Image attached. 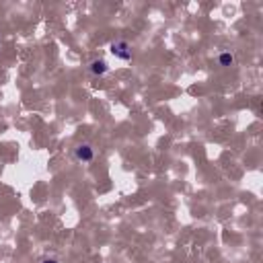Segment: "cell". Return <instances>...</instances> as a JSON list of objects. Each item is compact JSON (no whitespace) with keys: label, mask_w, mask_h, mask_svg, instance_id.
<instances>
[{"label":"cell","mask_w":263,"mask_h":263,"mask_svg":"<svg viewBox=\"0 0 263 263\" xmlns=\"http://www.w3.org/2000/svg\"><path fill=\"white\" fill-rule=\"evenodd\" d=\"M109 51L117 58V60H123V62H129L132 60V47L125 39H117L109 45Z\"/></svg>","instance_id":"1"},{"label":"cell","mask_w":263,"mask_h":263,"mask_svg":"<svg viewBox=\"0 0 263 263\" xmlns=\"http://www.w3.org/2000/svg\"><path fill=\"white\" fill-rule=\"evenodd\" d=\"M74 158H76L78 162H92V160H95V148H92L88 142L76 144V146H74Z\"/></svg>","instance_id":"2"},{"label":"cell","mask_w":263,"mask_h":263,"mask_svg":"<svg viewBox=\"0 0 263 263\" xmlns=\"http://www.w3.org/2000/svg\"><path fill=\"white\" fill-rule=\"evenodd\" d=\"M88 72L95 74V76H103V74L109 72V66H107L105 60H92V62L88 64Z\"/></svg>","instance_id":"3"},{"label":"cell","mask_w":263,"mask_h":263,"mask_svg":"<svg viewBox=\"0 0 263 263\" xmlns=\"http://www.w3.org/2000/svg\"><path fill=\"white\" fill-rule=\"evenodd\" d=\"M220 64L222 66H232V62H234V55L232 53H220Z\"/></svg>","instance_id":"4"},{"label":"cell","mask_w":263,"mask_h":263,"mask_svg":"<svg viewBox=\"0 0 263 263\" xmlns=\"http://www.w3.org/2000/svg\"><path fill=\"white\" fill-rule=\"evenodd\" d=\"M41 263H60L58 259H51V257H45V259H41Z\"/></svg>","instance_id":"5"}]
</instances>
